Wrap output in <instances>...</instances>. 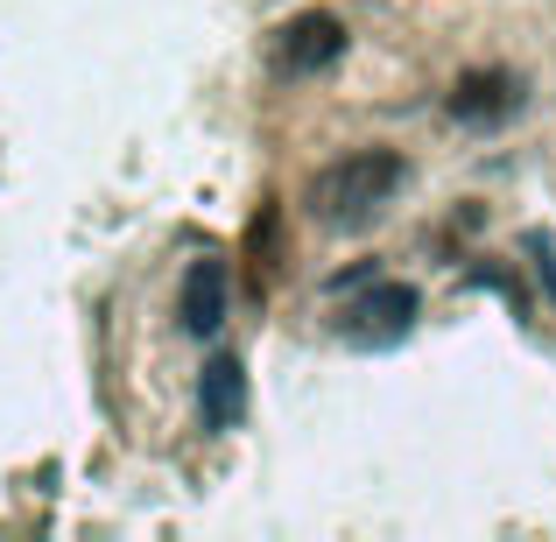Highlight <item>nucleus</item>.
<instances>
[{"label":"nucleus","mask_w":556,"mask_h":542,"mask_svg":"<svg viewBox=\"0 0 556 542\" xmlns=\"http://www.w3.org/2000/svg\"><path fill=\"white\" fill-rule=\"evenodd\" d=\"M226 303H232V268L226 261H190L184 289H177V317L190 339H212L226 325Z\"/></svg>","instance_id":"39448f33"},{"label":"nucleus","mask_w":556,"mask_h":542,"mask_svg":"<svg viewBox=\"0 0 556 542\" xmlns=\"http://www.w3.org/2000/svg\"><path fill=\"white\" fill-rule=\"evenodd\" d=\"M247 261H254V289L275 282V212L254 218V232H247Z\"/></svg>","instance_id":"0eeeda50"},{"label":"nucleus","mask_w":556,"mask_h":542,"mask_svg":"<svg viewBox=\"0 0 556 542\" xmlns=\"http://www.w3.org/2000/svg\"><path fill=\"white\" fill-rule=\"evenodd\" d=\"M451 121H465V127H501V121H515L521 113V78L515 71H501V64H486V71H465L458 85H451Z\"/></svg>","instance_id":"20e7f679"},{"label":"nucleus","mask_w":556,"mask_h":542,"mask_svg":"<svg viewBox=\"0 0 556 542\" xmlns=\"http://www.w3.org/2000/svg\"><path fill=\"white\" fill-rule=\"evenodd\" d=\"M402 184H408V163L394 149H359V155H345V163L317 169L311 190H303V204H311V218L331 226V232H367L394 204Z\"/></svg>","instance_id":"f257e3e1"},{"label":"nucleus","mask_w":556,"mask_h":542,"mask_svg":"<svg viewBox=\"0 0 556 542\" xmlns=\"http://www.w3.org/2000/svg\"><path fill=\"white\" fill-rule=\"evenodd\" d=\"M198 416H204V430H232V423L247 416V366L232 360V353H218L212 366H204V380H198Z\"/></svg>","instance_id":"423d86ee"},{"label":"nucleus","mask_w":556,"mask_h":542,"mask_svg":"<svg viewBox=\"0 0 556 542\" xmlns=\"http://www.w3.org/2000/svg\"><path fill=\"white\" fill-rule=\"evenodd\" d=\"M339 56H345V22L325 14V8L282 22L275 42H268V71H275V78H317V71H331Z\"/></svg>","instance_id":"7ed1b4c3"},{"label":"nucleus","mask_w":556,"mask_h":542,"mask_svg":"<svg viewBox=\"0 0 556 542\" xmlns=\"http://www.w3.org/2000/svg\"><path fill=\"white\" fill-rule=\"evenodd\" d=\"M416 311H422V297L408 282H359L353 297H345V317H339V339L345 345H402L408 331H416Z\"/></svg>","instance_id":"f03ea898"}]
</instances>
